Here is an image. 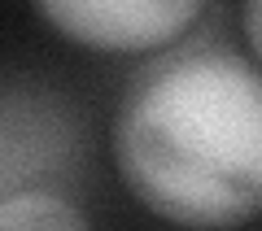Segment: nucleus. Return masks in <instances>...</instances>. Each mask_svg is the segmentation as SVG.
<instances>
[{"instance_id":"nucleus-1","label":"nucleus","mask_w":262,"mask_h":231,"mask_svg":"<svg viewBox=\"0 0 262 231\" xmlns=\"http://www.w3.org/2000/svg\"><path fill=\"white\" fill-rule=\"evenodd\" d=\"M114 157L131 196L166 222L236 227L262 205V83L249 57L188 44L127 87Z\"/></svg>"},{"instance_id":"nucleus-2","label":"nucleus","mask_w":262,"mask_h":231,"mask_svg":"<svg viewBox=\"0 0 262 231\" xmlns=\"http://www.w3.org/2000/svg\"><path fill=\"white\" fill-rule=\"evenodd\" d=\"M206 0H35L53 31L96 53H153L196 22Z\"/></svg>"},{"instance_id":"nucleus-3","label":"nucleus","mask_w":262,"mask_h":231,"mask_svg":"<svg viewBox=\"0 0 262 231\" xmlns=\"http://www.w3.org/2000/svg\"><path fill=\"white\" fill-rule=\"evenodd\" d=\"M83 214L53 192L0 196V227H83Z\"/></svg>"}]
</instances>
